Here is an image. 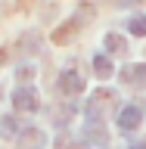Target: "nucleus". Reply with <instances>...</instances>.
Listing matches in <instances>:
<instances>
[{"label":"nucleus","mask_w":146,"mask_h":149,"mask_svg":"<svg viewBox=\"0 0 146 149\" xmlns=\"http://www.w3.org/2000/svg\"><path fill=\"white\" fill-rule=\"evenodd\" d=\"M106 47H109L112 53H118V50H124V40H121L118 34H109V37H106Z\"/></svg>","instance_id":"nucleus-4"},{"label":"nucleus","mask_w":146,"mask_h":149,"mask_svg":"<svg viewBox=\"0 0 146 149\" xmlns=\"http://www.w3.org/2000/svg\"><path fill=\"white\" fill-rule=\"evenodd\" d=\"M131 31L134 34H146V19H134L131 22Z\"/></svg>","instance_id":"nucleus-5"},{"label":"nucleus","mask_w":146,"mask_h":149,"mask_svg":"<svg viewBox=\"0 0 146 149\" xmlns=\"http://www.w3.org/2000/svg\"><path fill=\"white\" fill-rule=\"evenodd\" d=\"M16 106L25 109V112H34L37 109V96L31 90H16Z\"/></svg>","instance_id":"nucleus-1"},{"label":"nucleus","mask_w":146,"mask_h":149,"mask_svg":"<svg viewBox=\"0 0 146 149\" xmlns=\"http://www.w3.org/2000/svg\"><path fill=\"white\" fill-rule=\"evenodd\" d=\"M93 68L100 72V78H109V72H112V65H109L106 56H96V59H93Z\"/></svg>","instance_id":"nucleus-3"},{"label":"nucleus","mask_w":146,"mask_h":149,"mask_svg":"<svg viewBox=\"0 0 146 149\" xmlns=\"http://www.w3.org/2000/svg\"><path fill=\"white\" fill-rule=\"evenodd\" d=\"M118 121H124V127L131 130V127H137V121H140V112H137V109H124V115H121Z\"/></svg>","instance_id":"nucleus-2"}]
</instances>
